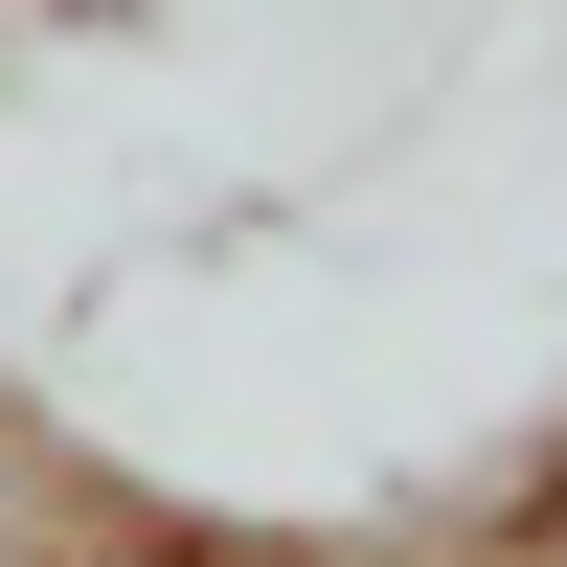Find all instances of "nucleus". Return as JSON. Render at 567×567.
Returning a JSON list of instances; mask_svg holds the SVG:
<instances>
[{"instance_id":"nucleus-1","label":"nucleus","mask_w":567,"mask_h":567,"mask_svg":"<svg viewBox=\"0 0 567 567\" xmlns=\"http://www.w3.org/2000/svg\"><path fill=\"white\" fill-rule=\"evenodd\" d=\"M182 0H23V45H159Z\"/></svg>"},{"instance_id":"nucleus-2","label":"nucleus","mask_w":567,"mask_h":567,"mask_svg":"<svg viewBox=\"0 0 567 567\" xmlns=\"http://www.w3.org/2000/svg\"><path fill=\"white\" fill-rule=\"evenodd\" d=\"M0 45H23V0H0Z\"/></svg>"}]
</instances>
